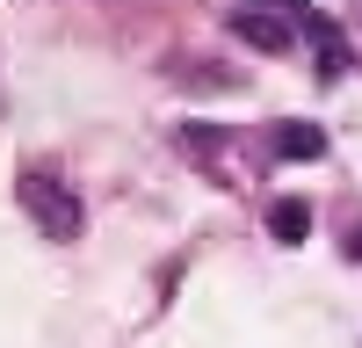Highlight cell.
Instances as JSON below:
<instances>
[{
    "label": "cell",
    "instance_id": "5",
    "mask_svg": "<svg viewBox=\"0 0 362 348\" xmlns=\"http://www.w3.org/2000/svg\"><path fill=\"white\" fill-rule=\"evenodd\" d=\"M239 8H268V0H239Z\"/></svg>",
    "mask_w": 362,
    "mask_h": 348
},
{
    "label": "cell",
    "instance_id": "4",
    "mask_svg": "<svg viewBox=\"0 0 362 348\" xmlns=\"http://www.w3.org/2000/svg\"><path fill=\"white\" fill-rule=\"evenodd\" d=\"M276 153L283 160H319L326 153V131L319 124H276Z\"/></svg>",
    "mask_w": 362,
    "mask_h": 348
},
{
    "label": "cell",
    "instance_id": "1",
    "mask_svg": "<svg viewBox=\"0 0 362 348\" xmlns=\"http://www.w3.org/2000/svg\"><path fill=\"white\" fill-rule=\"evenodd\" d=\"M15 196H22V211L44 225V240L66 247V240H80V232H87V203H80V189H73L58 167H22Z\"/></svg>",
    "mask_w": 362,
    "mask_h": 348
},
{
    "label": "cell",
    "instance_id": "3",
    "mask_svg": "<svg viewBox=\"0 0 362 348\" xmlns=\"http://www.w3.org/2000/svg\"><path fill=\"white\" fill-rule=\"evenodd\" d=\"M268 232H276L283 247H297V240L312 232V203H305V196H283L276 211H268Z\"/></svg>",
    "mask_w": 362,
    "mask_h": 348
},
{
    "label": "cell",
    "instance_id": "2",
    "mask_svg": "<svg viewBox=\"0 0 362 348\" xmlns=\"http://www.w3.org/2000/svg\"><path fill=\"white\" fill-rule=\"evenodd\" d=\"M232 37L239 44H254V51H290V22L283 15H268V8H232Z\"/></svg>",
    "mask_w": 362,
    "mask_h": 348
}]
</instances>
